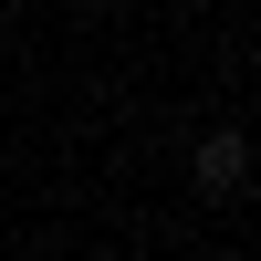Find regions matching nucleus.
I'll return each instance as SVG.
<instances>
[{"mask_svg": "<svg viewBox=\"0 0 261 261\" xmlns=\"http://www.w3.org/2000/svg\"><path fill=\"white\" fill-rule=\"evenodd\" d=\"M241 178H251V146L230 136V125H220V136H199V188H209V199H230Z\"/></svg>", "mask_w": 261, "mask_h": 261, "instance_id": "obj_1", "label": "nucleus"}]
</instances>
